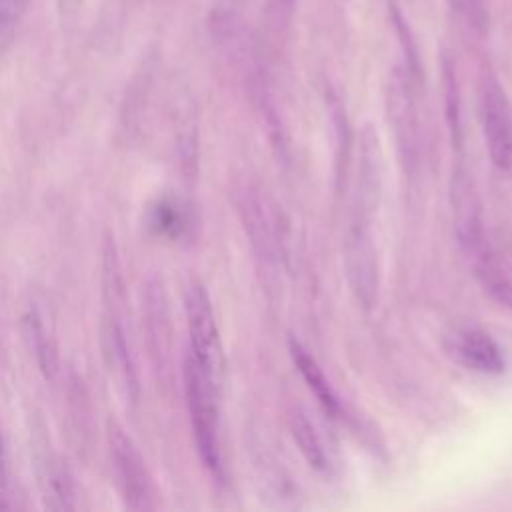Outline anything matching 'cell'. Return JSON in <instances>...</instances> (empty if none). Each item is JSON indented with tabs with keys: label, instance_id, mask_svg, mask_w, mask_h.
Returning <instances> with one entry per match:
<instances>
[{
	"label": "cell",
	"instance_id": "obj_1",
	"mask_svg": "<svg viewBox=\"0 0 512 512\" xmlns=\"http://www.w3.org/2000/svg\"><path fill=\"white\" fill-rule=\"evenodd\" d=\"M182 378H184V394L186 406L190 414L192 434L196 442L198 456L204 468L222 482L224 478V464L220 452V438H218V398L220 386L214 384L194 362V358L186 352L182 364Z\"/></svg>",
	"mask_w": 512,
	"mask_h": 512
},
{
	"label": "cell",
	"instance_id": "obj_2",
	"mask_svg": "<svg viewBox=\"0 0 512 512\" xmlns=\"http://www.w3.org/2000/svg\"><path fill=\"white\" fill-rule=\"evenodd\" d=\"M386 116L394 142L398 148L400 164L406 174L414 176L420 160V128L418 112L412 90V74L396 66L390 70L386 80Z\"/></svg>",
	"mask_w": 512,
	"mask_h": 512
},
{
	"label": "cell",
	"instance_id": "obj_3",
	"mask_svg": "<svg viewBox=\"0 0 512 512\" xmlns=\"http://www.w3.org/2000/svg\"><path fill=\"white\" fill-rule=\"evenodd\" d=\"M190 348L188 354L200 366V370L222 388L224 380V350L220 342L218 324L214 318L212 302L202 284H192L184 298Z\"/></svg>",
	"mask_w": 512,
	"mask_h": 512
},
{
	"label": "cell",
	"instance_id": "obj_4",
	"mask_svg": "<svg viewBox=\"0 0 512 512\" xmlns=\"http://www.w3.org/2000/svg\"><path fill=\"white\" fill-rule=\"evenodd\" d=\"M108 450L112 460V470L116 476V486L120 498L128 510H152L154 508V484L148 466L126 430L108 422Z\"/></svg>",
	"mask_w": 512,
	"mask_h": 512
},
{
	"label": "cell",
	"instance_id": "obj_5",
	"mask_svg": "<svg viewBox=\"0 0 512 512\" xmlns=\"http://www.w3.org/2000/svg\"><path fill=\"white\" fill-rule=\"evenodd\" d=\"M344 274L358 304L370 310L378 298V256L372 234V220L350 214L342 246Z\"/></svg>",
	"mask_w": 512,
	"mask_h": 512
},
{
	"label": "cell",
	"instance_id": "obj_6",
	"mask_svg": "<svg viewBox=\"0 0 512 512\" xmlns=\"http://www.w3.org/2000/svg\"><path fill=\"white\" fill-rule=\"evenodd\" d=\"M480 118L492 164L508 172L512 168V106L496 76L488 74L480 86Z\"/></svg>",
	"mask_w": 512,
	"mask_h": 512
},
{
	"label": "cell",
	"instance_id": "obj_7",
	"mask_svg": "<svg viewBox=\"0 0 512 512\" xmlns=\"http://www.w3.org/2000/svg\"><path fill=\"white\" fill-rule=\"evenodd\" d=\"M384 182V152L376 128L366 122L360 130L358 168L352 192V212L366 220H374Z\"/></svg>",
	"mask_w": 512,
	"mask_h": 512
},
{
	"label": "cell",
	"instance_id": "obj_8",
	"mask_svg": "<svg viewBox=\"0 0 512 512\" xmlns=\"http://www.w3.org/2000/svg\"><path fill=\"white\" fill-rule=\"evenodd\" d=\"M102 350H104L108 372L116 382V388L130 404H136L140 396V382H138L134 356H132L130 342L124 328V312L104 310Z\"/></svg>",
	"mask_w": 512,
	"mask_h": 512
},
{
	"label": "cell",
	"instance_id": "obj_9",
	"mask_svg": "<svg viewBox=\"0 0 512 512\" xmlns=\"http://www.w3.org/2000/svg\"><path fill=\"white\" fill-rule=\"evenodd\" d=\"M450 206L456 238L464 252L472 254L486 242V234L476 184L464 166H456L450 176Z\"/></svg>",
	"mask_w": 512,
	"mask_h": 512
},
{
	"label": "cell",
	"instance_id": "obj_10",
	"mask_svg": "<svg viewBox=\"0 0 512 512\" xmlns=\"http://www.w3.org/2000/svg\"><path fill=\"white\" fill-rule=\"evenodd\" d=\"M240 214L260 270L266 274H276L280 236L276 230V220L270 214L266 202L252 190L244 192L240 200Z\"/></svg>",
	"mask_w": 512,
	"mask_h": 512
},
{
	"label": "cell",
	"instance_id": "obj_11",
	"mask_svg": "<svg viewBox=\"0 0 512 512\" xmlns=\"http://www.w3.org/2000/svg\"><path fill=\"white\" fill-rule=\"evenodd\" d=\"M168 300L164 286L158 278L146 284L144 292V322H146V342L156 370H170V316H168Z\"/></svg>",
	"mask_w": 512,
	"mask_h": 512
},
{
	"label": "cell",
	"instance_id": "obj_12",
	"mask_svg": "<svg viewBox=\"0 0 512 512\" xmlns=\"http://www.w3.org/2000/svg\"><path fill=\"white\" fill-rule=\"evenodd\" d=\"M48 442H38L36 452V470H38V486L42 492L44 506L50 510H72L76 506V490H74V478L54 452L48 450Z\"/></svg>",
	"mask_w": 512,
	"mask_h": 512
},
{
	"label": "cell",
	"instance_id": "obj_13",
	"mask_svg": "<svg viewBox=\"0 0 512 512\" xmlns=\"http://www.w3.org/2000/svg\"><path fill=\"white\" fill-rule=\"evenodd\" d=\"M450 352L462 366L480 374L494 376L506 370V356L502 348L490 334L478 328H466L456 332L452 336Z\"/></svg>",
	"mask_w": 512,
	"mask_h": 512
},
{
	"label": "cell",
	"instance_id": "obj_14",
	"mask_svg": "<svg viewBox=\"0 0 512 512\" xmlns=\"http://www.w3.org/2000/svg\"><path fill=\"white\" fill-rule=\"evenodd\" d=\"M24 334L28 340V346L36 358L38 370L46 380H54L58 370H60V360H58V346L56 338L46 324V318L42 310L32 304L26 314H24Z\"/></svg>",
	"mask_w": 512,
	"mask_h": 512
},
{
	"label": "cell",
	"instance_id": "obj_15",
	"mask_svg": "<svg viewBox=\"0 0 512 512\" xmlns=\"http://www.w3.org/2000/svg\"><path fill=\"white\" fill-rule=\"evenodd\" d=\"M472 266L478 282L500 306L512 310V276L504 268L498 252L486 240L478 250L472 254Z\"/></svg>",
	"mask_w": 512,
	"mask_h": 512
},
{
	"label": "cell",
	"instance_id": "obj_16",
	"mask_svg": "<svg viewBox=\"0 0 512 512\" xmlns=\"http://www.w3.org/2000/svg\"><path fill=\"white\" fill-rule=\"evenodd\" d=\"M146 222L154 236L174 240V242L188 238L192 232V226H194L188 206L174 196L158 198L148 208Z\"/></svg>",
	"mask_w": 512,
	"mask_h": 512
},
{
	"label": "cell",
	"instance_id": "obj_17",
	"mask_svg": "<svg viewBox=\"0 0 512 512\" xmlns=\"http://www.w3.org/2000/svg\"><path fill=\"white\" fill-rule=\"evenodd\" d=\"M288 350H290L294 366L298 368L306 386L314 392V396H316L318 404L324 408V412L330 416H340V412H342L340 400H338L332 384L328 382L326 374L322 372L320 364L316 362V358L296 338H290Z\"/></svg>",
	"mask_w": 512,
	"mask_h": 512
},
{
	"label": "cell",
	"instance_id": "obj_18",
	"mask_svg": "<svg viewBox=\"0 0 512 512\" xmlns=\"http://www.w3.org/2000/svg\"><path fill=\"white\" fill-rule=\"evenodd\" d=\"M290 430H292V436H294L302 456L306 458L308 466L318 472H326L330 462H328L324 444H322L314 424L308 420V416L302 412H294L290 416Z\"/></svg>",
	"mask_w": 512,
	"mask_h": 512
},
{
	"label": "cell",
	"instance_id": "obj_19",
	"mask_svg": "<svg viewBox=\"0 0 512 512\" xmlns=\"http://www.w3.org/2000/svg\"><path fill=\"white\" fill-rule=\"evenodd\" d=\"M442 94H444V112H446V124L450 132V140L454 148H460L462 144V114H460V88L456 70L450 58H444L442 64Z\"/></svg>",
	"mask_w": 512,
	"mask_h": 512
},
{
	"label": "cell",
	"instance_id": "obj_20",
	"mask_svg": "<svg viewBox=\"0 0 512 512\" xmlns=\"http://www.w3.org/2000/svg\"><path fill=\"white\" fill-rule=\"evenodd\" d=\"M176 148H178V160L182 166V172L188 180L196 178L198 172V134H196V122L192 116H186L178 124L176 134Z\"/></svg>",
	"mask_w": 512,
	"mask_h": 512
},
{
	"label": "cell",
	"instance_id": "obj_21",
	"mask_svg": "<svg viewBox=\"0 0 512 512\" xmlns=\"http://www.w3.org/2000/svg\"><path fill=\"white\" fill-rule=\"evenodd\" d=\"M32 0H0V54L12 44Z\"/></svg>",
	"mask_w": 512,
	"mask_h": 512
},
{
	"label": "cell",
	"instance_id": "obj_22",
	"mask_svg": "<svg viewBox=\"0 0 512 512\" xmlns=\"http://www.w3.org/2000/svg\"><path fill=\"white\" fill-rule=\"evenodd\" d=\"M328 106L332 110V120L336 126V134H338V154H336V164H338V180L342 178V166L346 164L348 158V144H350V130H348V120L344 114V106L340 102V98L336 94H328Z\"/></svg>",
	"mask_w": 512,
	"mask_h": 512
},
{
	"label": "cell",
	"instance_id": "obj_23",
	"mask_svg": "<svg viewBox=\"0 0 512 512\" xmlns=\"http://www.w3.org/2000/svg\"><path fill=\"white\" fill-rule=\"evenodd\" d=\"M458 16L476 34H484L490 24V12L486 0H452Z\"/></svg>",
	"mask_w": 512,
	"mask_h": 512
},
{
	"label": "cell",
	"instance_id": "obj_24",
	"mask_svg": "<svg viewBox=\"0 0 512 512\" xmlns=\"http://www.w3.org/2000/svg\"><path fill=\"white\" fill-rule=\"evenodd\" d=\"M82 2L84 0H56V6L60 16H74L80 10Z\"/></svg>",
	"mask_w": 512,
	"mask_h": 512
},
{
	"label": "cell",
	"instance_id": "obj_25",
	"mask_svg": "<svg viewBox=\"0 0 512 512\" xmlns=\"http://www.w3.org/2000/svg\"><path fill=\"white\" fill-rule=\"evenodd\" d=\"M496 252H498V250H496ZM498 256H500V260H502L504 268L508 270V274L512 276V240H508V242H504V244H502V248H500Z\"/></svg>",
	"mask_w": 512,
	"mask_h": 512
},
{
	"label": "cell",
	"instance_id": "obj_26",
	"mask_svg": "<svg viewBox=\"0 0 512 512\" xmlns=\"http://www.w3.org/2000/svg\"><path fill=\"white\" fill-rule=\"evenodd\" d=\"M0 470H6V466H4V440H2V432H0Z\"/></svg>",
	"mask_w": 512,
	"mask_h": 512
}]
</instances>
